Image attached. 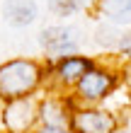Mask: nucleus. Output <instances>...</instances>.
<instances>
[{
	"instance_id": "obj_1",
	"label": "nucleus",
	"mask_w": 131,
	"mask_h": 133,
	"mask_svg": "<svg viewBox=\"0 0 131 133\" xmlns=\"http://www.w3.org/2000/svg\"><path fill=\"white\" fill-rule=\"evenodd\" d=\"M41 80V65L34 61H7L0 65V99L12 102L29 97Z\"/></svg>"
},
{
	"instance_id": "obj_2",
	"label": "nucleus",
	"mask_w": 131,
	"mask_h": 133,
	"mask_svg": "<svg viewBox=\"0 0 131 133\" xmlns=\"http://www.w3.org/2000/svg\"><path fill=\"white\" fill-rule=\"evenodd\" d=\"M36 119H39V104L32 97L12 99L3 109V123L10 133H27Z\"/></svg>"
},
{
	"instance_id": "obj_3",
	"label": "nucleus",
	"mask_w": 131,
	"mask_h": 133,
	"mask_svg": "<svg viewBox=\"0 0 131 133\" xmlns=\"http://www.w3.org/2000/svg\"><path fill=\"white\" fill-rule=\"evenodd\" d=\"M73 133H114L117 119L102 109H75L71 116Z\"/></svg>"
},
{
	"instance_id": "obj_4",
	"label": "nucleus",
	"mask_w": 131,
	"mask_h": 133,
	"mask_svg": "<svg viewBox=\"0 0 131 133\" xmlns=\"http://www.w3.org/2000/svg\"><path fill=\"white\" fill-rule=\"evenodd\" d=\"M114 87V75L109 70H99V68H90L85 75L80 77V82L75 85V92H78L80 99L85 102H97L104 99L109 95V90Z\"/></svg>"
},
{
	"instance_id": "obj_5",
	"label": "nucleus",
	"mask_w": 131,
	"mask_h": 133,
	"mask_svg": "<svg viewBox=\"0 0 131 133\" xmlns=\"http://www.w3.org/2000/svg\"><path fill=\"white\" fill-rule=\"evenodd\" d=\"M39 41L51 56H73L78 49V32L73 27H46L39 34Z\"/></svg>"
},
{
	"instance_id": "obj_6",
	"label": "nucleus",
	"mask_w": 131,
	"mask_h": 133,
	"mask_svg": "<svg viewBox=\"0 0 131 133\" xmlns=\"http://www.w3.org/2000/svg\"><path fill=\"white\" fill-rule=\"evenodd\" d=\"M71 109H68L66 99H46L39 104V119L44 121V126H56V128H68L71 131Z\"/></svg>"
},
{
	"instance_id": "obj_7",
	"label": "nucleus",
	"mask_w": 131,
	"mask_h": 133,
	"mask_svg": "<svg viewBox=\"0 0 131 133\" xmlns=\"http://www.w3.org/2000/svg\"><path fill=\"white\" fill-rule=\"evenodd\" d=\"M92 68V61L85 58V56H66L58 61L56 65V80L61 85H78L80 77L88 73V70Z\"/></svg>"
},
{
	"instance_id": "obj_8",
	"label": "nucleus",
	"mask_w": 131,
	"mask_h": 133,
	"mask_svg": "<svg viewBox=\"0 0 131 133\" xmlns=\"http://www.w3.org/2000/svg\"><path fill=\"white\" fill-rule=\"evenodd\" d=\"M3 17L12 27H27L36 19V5L34 0H5Z\"/></svg>"
},
{
	"instance_id": "obj_9",
	"label": "nucleus",
	"mask_w": 131,
	"mask_h": 133,
	"mask_svg": "<svg viewBox=\"0 0 131 133\" xmlns=\"http://www.w3.org/2000/svg\"><path fill=\"white\" fill-rule=\"evenodd\" d=\"M99 10L114 24H131V0H99Z\"/></svg>"
},
{
	"instance_id": "obj_10",
	"label": "nucleus",
	"mask_w": 131,
	"mask_h": 133,
	"mask_svg": "<svg viewBox=\"0 0 131 133\" xmlns=\"http://www.w3.org/2000/svg\"><path fill=\"white\" fill-rule=\"evenodd\" d=\"M49 10L56 12L58 17H68V15H73L75 10H80V7H78L75 0H49Z\"/></svg>"
},
{
	"instance_id": "obj_11",
	"label": "nucleus",
	"mask_w": 131,
	"mask_h": 133,
	"mask_svg": "<svg viewBox=\"0 0 131 133\" xmlns=\"http://www.w3.org/2000/svg\"><path fill=\"white\" fill-rule=\"evenodd\" d=\"M119 32H114L112 27H99L97 29V41L99 44H119Z\"/></svg>"
},
{
	"instance_id": "obj_12",
	"label": "nucleus",
	"mask_w": 131,
	"mask_h": 133,
	"mask_svg": "<svg viewBox=\"0 0 131 133\" xmlns=\"http://www.w3.org/2000/svg\"><path fill=\"white\" fill-rule=\"evenodd\" d=\"M119 49L126 53V56H131V34H121L119 36Z\"/></svg>"
},
{
	"instance_id": "obj_13",
	"label": "nucleus",
	"mask_w": 131,
	"mask_h": 133,
	"mask_svg": "<svg viewBox=\"0 0 131 133\" xmlns=\"http://www.w3.org/2000/svg\"><path fill=\"white\" fill-rule=\"evenodd\" d=\"M36 133H68V128H56V126H41Z\"/></svg>"
},
{
	"instance_id": "obj_14",
	"label": "nucleus",
	"mask_w": 131,
	"mask_h": 133,
	"mask_svg": "<svg viewBox=\"0 0 131 133\" xmlns=\"http://www.w3.org/2000/svg\"><path fill=\"white\" fill-rule=\"evenodd\" d=\"M75 3H78V7H88V5L95 3V0H75Z\"/></svg>"
},
{
	"instance_id": "obj_15",
	"label": "nucleus",
	"mask_w": 131,
	"mask_h": 133,
	"mask_svg": "<svg viewBox=\"0 0 131 133\" xmlns=\"http://www.w3.org/2000/svg\"><path fill=\"white\" fill-rule=\"evenodd\" d=\"M114 133H131V128H119V131H114Z\"/></svg>"
}]
</instances>
